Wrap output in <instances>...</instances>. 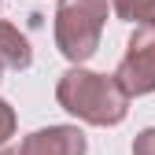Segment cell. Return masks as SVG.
Wrapping results in <instances>:
<instances>
[{"label":"cell","mask_w":155,"mask_h":155,"mask_svg":"<svg viewBox=\"0 0 155 155\" xmlns=\"http://www.w3.org/2000/svg\"><path fill=\"white\" fill-rule=\"evenodd\" d=\"M55 104L78 122L107 129L126 122L129 92L114 81V74H96L85 70V63H70V70L59 74V81H55Z\"/></svg>","instance_id":"obj_1"},{"label":"cell","mask_w":155,"mask_h":155,"mask_svg":"<svg viewBox=\"0 0 155 155\" xmlns=\"http://www.w3.org/2000/svg\"><path fill=\"white\" fill-rule=\"evenodd\" d=\"M111 4L107 0H59L55 4V48H59L63 59L70 63H89L96 48H100V37L107 26Z\"/></svg>","instance_id":"obj_2"},{"label":"cell","mask_w":155,"mask_h":155,"mask_svg":"<svg viewBox=\"0 0 155 155\" xmlns=\"http://www.w3.org/2000/svg\"><path fill=\"white\" fill-rule=\"evenodd\" d=\"M114 81L129 92V100L155 92V22H140L133 30L122 63L114 67Z\"/></svg>","instance_id":"obj_3"},{"label":"cell","mask_w":155,"mask_h":155,"mask_svg":"<svg viewBox=\"0 0 155 155\" xmlns=\"http://www.w3.org/2000/svg\"><path fill=\"white\" fill-rule=\"evenodd\" d=\"M89 140L78 126H45L18 140V155H85Z\"/></svg>","instance_id":"obj_4"},{"label":"cell","mask_w":155,"mask_h":155,"mask_svg":"<svg viewBox=\"0 0 155 155\" xmlns=\"http://www.w3.org/2000/svg\"><path fill=\"white\" fill-rule=\"evenodd\" d=\"M0 67H8V70H30L33 67V48L26 41V33L4 22L0 18Z\"/></svg>","instance_id":"obj_5"},{"label":"cell","mask_w":155,"mask_h":155,"mask_svg":"<svg viewBox=\"0 0 155 155\" xmlns=\"http://www.w3.org/2000/svg\"><path fill=\"white\" fill-rule=\"evenodd\" d=\"M114 18H122V22H155V0H107Z\"/></svg>","instance_id":"obj_6"},{"label":"cell","mask_w":155,"mask_h":155,"mask_svg":"<svg viewBox=\"0 0 155 155\" xmlns=\"http://www.w3.org/2000/svg\"><path fill=\"white\" fill-rule=\"evenodd\" d=\"M15 129H18V118H15V107L0 96V148H4L11 137H15Z\"/></svg>","instance_id":"obj_7"},{"label":"cell","mask_w":155,"mask_h":155,"mask_svg":"<svg viewBox=\"0 0 155 155\" xmlns=\"http://www.w3.org/2000/svg\"><path fill=\"white\" fill-rule=\"evenodd\" d=\"M133 155H155V126L140 129L137 140H133Z\"/></svg>","instance_id":"obj_8"},{"label":"cell","mask_w":155,"mask_h":155,"mask_svg":"<svg viewBox=\"0 0 155 155\" xmlns=\"http://www.w3.org/2000/svg\"><path fill=\"white\" fill-rule=\"evenodd\" d=\"M0 155H18V148H0Z\"/></svg>","instance_id":"obj_9"},{"label":"cell","mask_w":155,"mask_h":155,"mask_svg":"<svg viewBox=\"0 0 155 155\" xmlns=\"http://www.w3.org/2000/svg\"><path fill=\"white\" fill-rule=\"evenodd\" d=\"M0 74H4V67H0Z\"/></svg>","instance_id":"obj_10"}]
</instances>
